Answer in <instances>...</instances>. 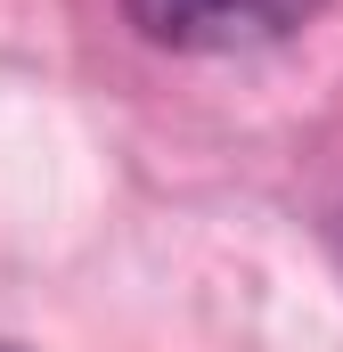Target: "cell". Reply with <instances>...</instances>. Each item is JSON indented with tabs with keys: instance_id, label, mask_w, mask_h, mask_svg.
Masks as SVG:
<instances>
[{
	"instance_id": "6da1fadb",
	"label": "cell",
	"mask_w": 343,
	"mask_h": 352,
	"mask_svg": "<svg viewBox=\"0 0 343 352\" xmlns=\"http://www.w3.org/2000/svg\"><path fill=\"white\" fill-rule=\"evenodd\" d=\"M123 16L156 41V50H261L286 41L319 16V0H123Z\"/></svg>"
}]
</instances>
